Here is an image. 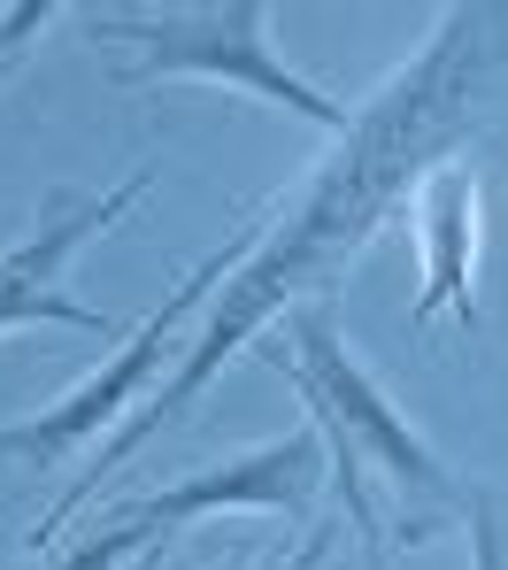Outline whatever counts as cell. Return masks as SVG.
<instances>
[{
	"instance_id": "6da1fadb",
	"label": "cell",
	"mask_w": 508,
	"mask_h": 570,
	"mask_svg": "<svg viewBox=\"0 0 508 570\" xmlns=\"http://www.w3.org/2000/svg\"><path fill=\"white\" fill-rule=\"evenodd\" d=\"M501 62H508V8H486V0L439 8V23L424 31V47L408 55L401 70H386V86L355 108L347 139L308 170V186L293 193V200H278V224H262L255 255L216 285L201 332L178 347L170 379L155 385V393L139 401V416H123L101 448L86 455V471L39 509L31 548H54V532H62L147 440L178 432V424L193 416L201 385L216 379L255 332H270V316H293V308H308V293L347 285V271L370 255V239L416 200V186L478 131V94H486V78H494Z\"/></svg>"
},
{
	"instance_id": "7a4b0ae2",
	"label": "cell",
	"mask_w": 508,
	"mask_h": 570,
	"mask_svg": "<svg viewBox=\"0 0 508 570\" xmlns=\"http://www.w3.org/2000/svg\"><path fill=\"white\" fill-rule=\"evenodd\" d=\"M262 363L301 393L308 432L323 440V463H331L339 517L370 556H386V540L424 548L439 517L470 509V485L408 424V409H394V393L362 371V355L347 347V332L323 301L293 308L286 347H262Z\"/></svg>"
},
{
	"instance_id": "3957f363",
	"label": "cell",
	"mask_w": 508,
	"mask_h": 570,
	"mask_svg": "<svg viewBox=\"0 0 508 570\" xmlns=\"http://www.w3.org/2000/svg\"><path fill=\"white\" fill-rule=\"evenodd\" d=\"M93 39L116 62L123 86H162V78H201V86H231V94L286 108L316 131L347 139L355 108L331 100L316 78H301L278 39H270V0H208V8H101Z\"/></svg>"
},
{
	"instance_id": "277c9868",
	"label": "cell",
	"mask_w": 508,
	"mask_h": 570,
	"mask_svg": "<svg viewBox=\"0 0 508 570\" xmlns=\"http://www.w3.org/2000/svg\"><path fill=\"white\" fill-rule=\"evenodd\" d=\"M255 239H262V224H247V232H231L216 255H201L186 278H178V293L123 340V347H108L101 363L86 371V379L70 385L62 401H47L39 416H16V424H0V471H70V463H86L93 448H101L108 432L123 424V416H139V393L162 379L170 363H178V324L201 308L216 285L231 278L247 255H255Z\"/></svg>"
},
{
	"instance_id": "5b68a950",
	"label": "cell",
	"mask_w": 508,
	"mask_h": 570,
	"mask_svg": "<svg viewBox=\"0 0 508 570\" xmlns=\"http://www.w3.org/2000/svg\"><path fill=\"white\" fill-rule=\"evenodd\" d=\"M155 186V163H131L116 186L101 193H47L39 224L0 247V332H23V324H70V332H93V340H116V316L70 301V263L101 239L108 224H123Z\"/></svg>"
},
{
	"instance_id": "8992f818",
	"label": "cell",
	"mask_w": 508,
	"mask_h": 570,
	"mask_svg": "<svg viewBox=\"0 0 508 570\" xmlns=\"http://www.w3.org/2000/svg\"><path fill=\"white\" fill-rule=\"evenodd\" d=\"M323 485H331L323 440L301 424V432H278V440H262V448H247V455H231V463L186 471L178 485H155V493H139V501H116L108 524H131V532H147V540H170V532L201 524L216 509H286V517H293Z\"/></svg>"
},
{
	"instance_id": "52a82bcc",
	"label": "cell",
	"mask_w": 508,
	"mask_h": 570,
	"mask_svg": "<svg viewBox=\"0 0 508 570\" xmlns=\"http://www.w3.org/2000/svg\"><path fill=\"white\" fill-rule=\"evenodd\" d=\"M408 224H416V301H408V332H431V324H462L478 332V178L462 163H439L416 200H408Z\"/></svg>"
},
{
	"instance_id": "ba28073f",
	"label": "cell",
	"mask_w": 508,
	"mask_h": 570,
	"mask_svg": "<svg viewBox=\"0 0 508 570\" xmlns=\"http://www.w3.org/2000/svg\"><path fill=\"white\" fill-rule=\"evenodd\" d=\"M162 540H147V532H131V524H108L93 517V532H86V548H70V556H54L47 570H131L139 556H155Z\"/></svg>"
},
{
	"instance_id": "9c48e42d",
	"label": "cell",
	"mask_w": 508,
	"mask_h": 570,
	"mask_svg": "<svg viewBox=\"0 0 508 570\" xmlns=\"http://www.w3.org/2000/svg\"><path fill=\"white\" fill-rule=\"evenodd\" d=\"M462 532H470V570H508V517H501V493L470 485Z\"/></svg>"
},
{
	"instance_id": "30bf717a",
	"label": "cell",
	"mask_w": 508,
	"mask_h": 570,
	"mask_svg": "<svg viewBox=\"0 0 508 570\" xmlns=\"http://www.w3.org/2000/svg\"><path fill=\"white\" fill-rule=\"evenodd\" d=\"M54 16H62L54 0H16V8H0V86H8V78H16V62L47 39V23H54Z\"/></svg>"
},
{
	"instance_id": "8fae6325",
	"label": "cell",
	"mask_w": 508,
	"mask_h": 570,
	"mask_svg": "<svg viewBox=\"0 0 508 570\" xmlns=\"http://www.w3.org/2000/svg\"><path fill=\"white\" fill-rule=\"evenodd\" d=\"M339 524H347V517H316L293 548L262 556V570H331V556H339Z\"/></svg>"
},
{
	"instance_id": "7c38bea8",
	"label": "cell",
	"mask_w": 508,
	"mask_h": 570,
	"mask_svg": "<svg viewBox=\"0 0 508 570\" xmlns=\"http://www.w3.org/2000/svg\"><path fill=\"white\" fill-rule=\"evenodd\" d=\"M131 570H162V548H155V556H139V563H131Z\"/></svg>"
}]
</instances>
